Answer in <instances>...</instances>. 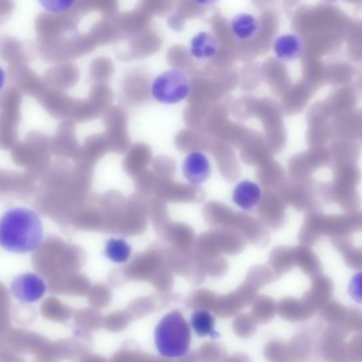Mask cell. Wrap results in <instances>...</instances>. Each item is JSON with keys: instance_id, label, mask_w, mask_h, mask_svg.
<instances>
[{"instance_id": "4", "label": "cell", "mask_w": 362, "mask_h": 362, "mask_svg": "<svg viewBox=\"0 0 362 362\" xmlns=\"http://www.w3.org/2000/svg\"><path fill=\"white\" fill-rule=\"evenodd\" d=\"M3 342L17 354L50 355L51 342L45 336L30 330L12 328Z\"/></svg>"}, {"instance_id": "15", "label": "cell", "mask_w": 362, "mask_h": 362, "mask_svg": "<svg viewBox=\"0 0 362 362\" xmlns=\"http://www.w3.org/2000/svg\"><path fill=\"white\" fill-rule=\"evenodd\" d=\"M0 362H26V361L6 345L0 354Z\"/></svg>"}, {"instance_id": "5", "label": "cell", "mask_w": 362, "mask_h": 362, "mask_svg": "<svg viewBox=\"0 0 362 362\" xmlns=\"http://www.w3.org/2000/svg\"><path fill=\"white\" fill-rule=\"evenodd\" d=\"M10 290L11 294L21 303H31L43 297L47 286L37 274L24 272L12 280Z\"/></svg>"}, {"instance_id": "3", "label": "cell", "mask_w": 362, "mask_h": 362, "mask_svg": "<svg viewBox=\"0 0 362 362\" xmlns=\"http://www.w3.org/2000/svg\"><path fill=\"white\" fill-rule=\"evenodd\" d=\"M189 91L187 76L177 69H170L160 74L153 79L151 86L152 97L158 102L166 105L182 101Z\"/></svg>"}, {"instance_id": "8", "label": "cell", "mask_w": 362, "mask_h": 362, "mask_svg": "<svg viewBox=\"0 0 362 362\" xmlns=\"http://www.w3.org/2000/svg\"><path fill=\"white\" fill-rule=\"evenodd\" d=\"M191 54L199 60H209L214 58L219 50V42L216 35L209 31H201L190 41Z\"/></svg>"}, {"instance_id": "18", "label": "cell", "mask_w": 362, "mask_h": 362, "mask_svg": "<svg viewBox=\"0 0 362 362\" xmlns=\"http://www.w3.org/2000/svg\"><path fill=\"white\" fill-rule=\"evenodd\" d=\"M33 362H55V360L50 355H42L35 356Z\"/></svg>"}, {"instance_id": "13", "label": "cell", "mask_w": 362, "mask_h": 362, "mask_svg": "<svg viewBox=\"0 0 362 362\" xmlns=\"http://www.w3.org/2000/svg\"><path fill=\"white\" fill-rule=\"evenodd\" d=\"M35 310L27 305L16 307L11 314V318L18 325L25 326L32 324L37 317Z\"/></svg>"}, {"instance_id": "10", "label": "cell", "mask_w": 362, "mask_h": 362, "mask_svg": "<svg viewBox=\"0 0 362 362\" xmlns=\"http://www.w3.org/2000/svg\"><path fill=\"white\" fill-rule=\"evenodd\" d=\"M262 191L259 185L250 180L239 182L233 192L234 203L243 209L253 208L259 202Z\"/></svg>"}, {"instance_id": "6", "label": "cell", "mask_w": 362, "mask_h": 362, "mask_svg": "<svg viewBox=\"0 0 362 362\" xmlns=\"http://www.w3.org/2000/svg\"><path fill=\"white\" fill-rule=\"evenodd\" d=\"M182 170L183 175L192 184L199 185L210 176L211 165L207 157L200 151H192L185 158Z\"/></svg>"}, {"instance_id": "2", "label": "cell", "mask_w": 362, "mask_h": 362, "mask_svg": "<svg viewBox=\"0 0 362 362\" xmlns=\"http://www.w3.org/2000/svg\"><path fill=\"white\" fill-rule=\"evenodd\" d=\"M154 339L156 347L163 357L180 358L189 350L190 327L181 313L171 311L156 327Z\"/></svg>"}, {"instance_id": "17", "label": "cell", "mask_w": 362, "mask_h": 362, "mask_svg": "<svg viewBox=\"0 0 362 362\" xmlns=\"http://www.w3.org/2000/svg\"><path fill=\"white\" fill-rule=\"evenodd\" d=\"M361 274L357 273L356 275L352 278L351 281L349 285V293L350 295H356L358 294L360 297V293H361Z\"/></svg>"}, {"instance_id": "19", "label": "cell", "mask_w": 362, "mask_h": 362, "mask_svg": "<svg viewBox=\"0 0 362 362\" xmlns=\"http://www.w3.org/2000/svg\"><path fill=\"white\" fill-rule=\"evenodd\" d=\"M5 82V73L4 70L0 66V90L2 88V87L4 85Z\"/></svg>"}, {"instance_id": "14", "label": "cell", "mask_w": 362, "mask_h": 362, "mask_svg": "<svg viewBox=\"0 0 362 362\" xmlns=\"http://www.w3.org/2000/svg\"><path fill=\"white\" fill-rule=\"evenodd\" d=\"M40 310L42 315L49 320L60 321L65 317L62 306L52 300L45 301L42 304Z\"/></svg>"}, {"instance_id": "20", "label": "cell", "mask_w": 362, "mask_h": 362, "mask_svg": "<svg viewBox=\"0 0 362 362\" xmlns=\"http://www.w3.org/2000/svg\"><path fill=\"white\" fill-rule=\"evenodd\" d=\"M5 346H6V344L3 341H0V354L2 352V351L4 350V349L5 348Z\"/></svg>"}, {"instance_id": "12", "label": "cell", "mask_w": 362, "mask_h": 362, "mask_svg": "<svg viewBox=\"0 0 362 362\" xmlns=\"http://www.w3.org/2000/svg\"><path fill=\"white\" fill-rule=\"evenodd\" d=\"M131 254V245L122 238H110L105 243V255L114 263H126Z\"/></svg>"}, {"instance_id": "1", "label": "cell", "mask_w": 362, "mask_h": 362, "mask_svg": "<svg viewBox=\"0 0 362 362\" xmlns=\"http://www.w3.org/2000/svg\"><path fill=\"white\" fill-rule=\"evenodd\" d=\"M43 240L40 216L27 207H13L0 217V246L17 254L35 250Z\"/></svg>"}, {"instance_id": "16", "label": "cell", "mask_w": 362, "mask_h": 362, "mask_svg": "<svg viewBox=\"0 0 362 362\" xmlns=\"http://www.w3.org/2000/svg\"><path fill=\"white\" fill-rule=\"evenodd\" d=\"M45 6L50 11H61L66 10L71 6L73 1H45Z\"/></svg>"}, {"instance_id": "11", "label": "cell", "mask_w": 362, "mask_h": 362, "mask_svg": "<svg viewBox=\"0 0 362 362\" xmlns=\"http://www.w3.org/2000/svg\"><path fill=\"white\" fill-rule=\"evenodd\" d=\"M190 325L194 332L200 337L217 338L219 334L215 330V320L214 316L207 310H195L191 316Z\"/></svg>"}, {"instance_id": "9", "label": "cell", "mask_w": 362, "mask_h": 362, "mask_svg": "<svg viewBox=\"0 0 362 362\" xmlns=\"http://www.w3.org/2000/svg\"><path fill=\"white\" fill-rule=\"evenodd\" d=\"M230 28L237 39L249 40L257 35L260 23L259 19L254 14L241 12L231 18Z\"/></svg>"}, {"instance_id": "7", "label": "cell", "mask_w": 362, "mask_h": 362, "mask_svg": "<svg viewBox=\"0 0 362 362\" xmlns=\"http://www.w3.org/2000/svg\"><path fill=\"white\" fill-rule=\"evenodd\" d=\"M272 49L278 59L283 62H292L302 56L304 52V43L298 35L284 33L274 39Z\"/></svg>"}]
</instances>
